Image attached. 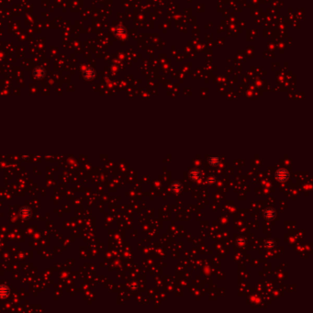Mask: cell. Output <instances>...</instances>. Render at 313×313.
Wrapping results in <instances>:
<instances>
[{
    "label": "cell",
    "mask_w": 313,
    "mask_h": 313,
    "mask_svg": "<svg viewBox=\"0 0 313 313\" xmlns=\"http://www.w3.org/2000/svg\"><path fill=\"white\" fill-rule=\"evenodd\" d=\"M9 295V289L6 285L0 286V298H6Z\"/></svg>",
    "instance_id": "obj_5"
},
{
    "label": "cell",
    "mask_w": 313,
    "mask_h": 313,
    "mask_svg": "<svg viewBox=\"0 0 313 313\" xmlns=\"http://www.w3.org/2000/svg\"><path fill=\"white\" fill-rule=\"evenodd\" d=\"M276 245V241L274 239H267L266 241V242H264V247H266V249H269V250H272L274 249Z\"/></svg>",
    "instance_id": "obj_8"
},
{
    "label": "cell",
    "mask_w": 313,
    "mask_h": 313,
    "mask_svg": "<svg viewBox=\"0 0 313 313\" xmlns=\"http://www.w3.org/2000/svg\"><path fill=\"white\" fill-rule=\"evenodd\" d=\"M290 177L289 172L284 169V168H280L276 172V178L278 180L279 182H286Z\"/></svg>",
    "instance_id": "obj_1"
},
{
    "label": "cell",
    "mask_w": 313,
    "mask_h": 313,
    "mask_svg": "<svg viewBox=\"0 0 313 313\" xmlns=\"http://www.w3.org/2000/svg\"><path fill=\"white\" fill-rule=\"evenodd\" d=\"M19 215L21 218H24V219H29L30 216H31V210H30L29 208H27V207H24V208H22L19 211Z\"/></svg>",
    "instance_id": "obj_4"
},
{
    "label": "cell",
    "mask_w": 313,
    "mask_h": 313,
    "mask_svg": "<svg viewBox=\"0 0 313 313\" xmlns=\"http://www.w3.org/2000/svg\"><path fill=\"white\" fill-rule=\"evenodd\" d=\"M201 171L197 168H193L190 172H189V177L193 181H197L201 178Z\"/></svg>",
    "instance_id": "obj_3"
},
{
    "label": "cell",
    "mask_w": 313,
    "mask_h": 313,
    "mask_svg": "<svg viewBox=\"0 0 313 313\" xmlns=\"http://www.w3.org/2000/svg\"><path fill=\"white\" fill-rule=\"evenodd\" d=\"M209 164L213 166H217L220 164V162H221V159H220L219 156H211L209 158Z\"/></svg>",
    "instance_id": "obj_7"
},
{
    "label": "cell",
    "mask_w": 313,
    "mask_h": 313,
    "mask_svg": "<svg viewBox=\"0 0 313 313\" xmlns=\"http://www.w3.org/2000/svg\"><path fill=\"white\" fill-rule=\"evenodd\" d=\"M182 189H183L182 185L180 184V182H178V181H175V182H174L173 184L171 185V190L173 191V192L178 193V192L181 191Z\"/></svg>",
    "instance_id": "obj_6"
},
{
    "label": "cell",
    "mask_w": 313,
    "mask_h": 313,
    "mask_svg": "<svg viewBox=\"0 0 313 313\" xmlns=\"http://www.w3.org/2000/svg\"><path fill=\"white\" fill-rule=\"evenodd\" d=\"M263 215H264V218L266 220H273L276 216V211L275 209L269 208V209H264Z\"/></svg>",
    "instance_id": "obj_2"
},
{
    "label": "cell",
    "mask_w": 313,
    "mask_h": 313,
    "mask_svg": "<svg viewBox=\"0 0 313 313\" xmlns=\"http://www.w3.org/2000/svg\"><path fill=\"white\" fill-rule=\"evenodd\" d=\"M238 242H239V243H241V244H244L246 241H244V239H239V241H238Z\"/></svg>",
    "instance_id": "obj_10"
},
{
    "label": "cell",
    "mask_w": 313,
    "mask_h": 313,
    "mask_svg": "<svg viewBox=\"0 0 313 313\" xmlns=\"http://www.w3.org/2000/svg\"><path fill=\"white\" fill-rule=\"evenodd\" d=\"M208 183L209 185H210V186H213V185L216 183V177L214 175H210L209 179H208Z\"/></svg>",
    "instance_id": "obj_9"
}]
</instances>
